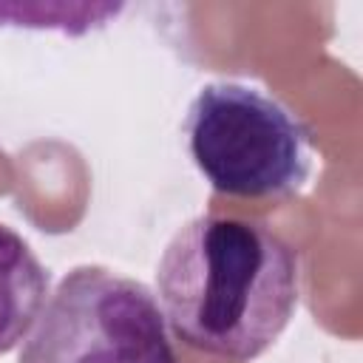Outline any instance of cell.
<instances>
[{"label":"cell","instance_id":"obj_1","mask_svg":"<svg viewBox=\"0 0 363 363\" xmlns=\"http://www.w3.org/2000/svg\"><path fill=\"white\" fill-rule=\"evenodd\" d=\"M156 295L173 335L190 349L255 360L298 309L301 255L261 221L196 216L167 241Z\"/></svg>","mask_w":363,"mask_h":363},{"label":"cell","instance_id":"obj_2","mask_svg":"<svg viewBox=\"0 0 363 363\" xmlns=\"http://www.w3.org/2000/svg\"><path fill=\"white\" fill-rule=\"evenodd\" d=\"M187 147L213 190L241 199H286L312 167L306 125L244 82H210L187 108Z\"/></svg>","mask_w":363,"mask_h":363},{"label":"cell","instance_id":"obj_3","mask_svg":"<svg viewBox=\"0 0 363 363\" xmlns=\"http://www.w3.org/2000/svg\"><path fill=\"white\" fill-rule=\"evenodd\" d=\"M156 295L99 264L62 275L17 363H179Z\"/></svg>","mask_w":363,"mask_h":363},{"label":"cell","instance_id":"obj_4","mask_svg":"<svg viewBox=\"0 0 363 363\" xmlns=\"http://www.w3.org/2000/svg\"><path fill=\"white\" fill-rule=\"evenodd\" d=\"M48 281V269L28 241L0 224V354L28 337L45 306Z\"/></svg>","mask_w":363,"mask_h":363}]
</instances>
